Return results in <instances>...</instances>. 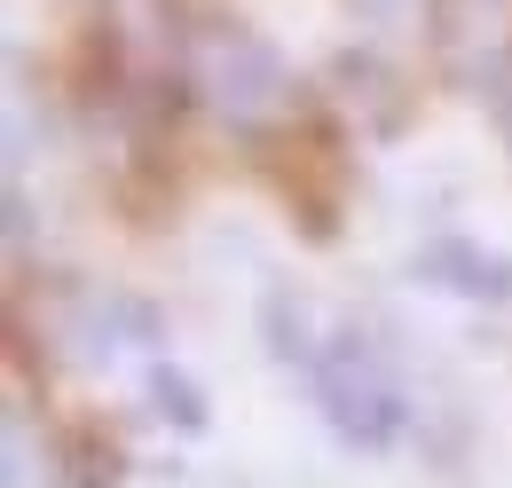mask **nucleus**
<instances>
[{
  "label": "nucleus",
  "mask_w": 512,
  "mask_h": 488,
  "mask_svg": "<svg viewBox=\"0 0 512 488\" xmlns=\"http://www.w3.org/2000/svg\"><path fill=\"white\" fill-rule=\"evenodd\" d=\"M190 87L213 103V119H229L237 134H268V126L292 119V87L300 79L237 16H205V32H190Z\"/></svg>",
  "instance_id": "2"
},
{
  "label": "nucleus",
  "mask_w": 512,
  "mask_h": 488,
  "mask_svg": "<svg viewBox=\"0 0 512 488\" xmlns=\"http://www.w3.org/2000/svg\"><path fill=\"white\" fill-rule=\"evenodd\" d=\"M426 284H442V292H465V300H489V307H505L512 300V260H497V252H473V244H426L418 260H410Z\"/></svg>",
  "instance_id": "3"
},
{
  "label": "nucleus",
  "mask_w": 512,
  "mask_h": 488,
  "mask_svg": "<svg viewBox=\"0 0 512 488\" xmlns=\"http://www.w3.org/2000/svg\"><path fill=\"white\" fill-rule=\"evenodd\" d=\"M505 126H512V71H505Z\"/></svg>",
  "instance_id": "5"
},
{
  "label": "nucleus",
  "mask_w": 512,
  "mask_h": 488,
  "mask_svg": "<svg viewBox=\"0 0 512 488\" xmlns=\"http://www.w3.org/2000/svg\"><path fill=\"white\" fill-rule=\"evenodd\" d=\"M268 347H276V363H292L308 378L323 426L339 433L347 449L386 457V449L410 433V394H402V378L386 370V355L355 323L323 315V307L300 300V292H268Z\"/></svg>",
  "instance_id": "1"
},
{
  "label": "nucleus",
  "mask_w": 512,
  "mask_h": 488,
  "mask_svg": "<svg viewBox=\"0 0 512 488\" xmlns=\"http://www.w3.org/2000/svg\"><path fill=\"white\" fill-rule=\"evenodd\" d=\"M56 449H40V488H56ZM8 488H32V426H24V410H8Z\"/></svg>",
  "instance_id": "4"
}]
</instances>
